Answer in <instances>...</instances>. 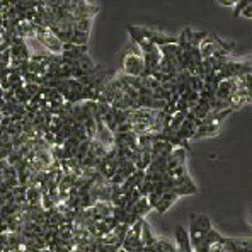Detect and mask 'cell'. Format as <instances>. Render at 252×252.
I'll list each match as a JSON object with an SVG mask.
<instances>
[{"mask_svg":"<svg viewBox=\"0 0 252 252\" xmlns=\"http://www.w3.org/2000/svg\"><path fill=\"white\" fill-rule=\"evenodd\" d=\"M189 242H191L192 252H208L210 246L221 239V233L215 230L211 225L210 217L203 213L189 215Z\"/></svg>","mask_w":252,"mask_h":252,"instance_id":"obj_1","label":"cell"},{"mask_svg":"<svg viewBox=\"0 0 252 252\" xmlns=\"http://www.w3.org/2000/svg\"><path fill=\"white\" fill-rule=\"evenodd\" d=\"M208 252H252V239H228L221 237L210 246Z\"/></svg>","mask_w":252,"mask_h":252,"instance_id":"obj_2","label":"cell"},{"mask_svg":"<svg viewBox=\"0 0 252 252\" xmlns=\"http://www.w3.org/2000/svg\"><path fill=\"white\" fill-rule=\"evenodd\" d=\"M34 32H36V39L39 41V44L51 55H62L63 51V43L53 32L50 31L48 28L44 26H36L34 24Z\"/></svg>","mask_w":252,"mask_h":252,"instance_id":"obj_3","label":"cell"},{"mask_svg":"<svg viewBox=\"0 0 252 252\" xmlns=\"http://www.w3.org/2000/svg\"><path fill=\"white\" fill-rule=\"evenodd\" d=\"M142 223L143 218H140L135 225L128 228L123 240V249L126 252H143V242H142Z\"/></svg>","mask_w":252,"mask_h":252,"instance_id":"obj_4","label":"cell"},{"mask_svg":"<svg viewBox=\"0 0 252 252\" xmlns=\"http://www.w3.org/2000/svg\"><path fill=\"white\" fill-rule=\"evenodd\" d=\"M145 72V62L143 55H133L126 51L123 57V73L129 77H142Z\"/></svg>","mask_w":252,"mask_h":252,"instance_id":"obj_5","label":"cell"},{"mask_svg":"<svg viewBox=\"0 0 252 252\" xmlns=\"http://www.w3.org/2000/svg\"><path fill=\"white\" fill-rule=\"evenodd\" d=\"M221 125L218 123H208V125H199L198 129H196L194 136H192V140H199V138H206V136H215L218 135V131H220Z\"/></svg>","mask_w":252,"mask_h":252,"instance_id":"obj_6","label":"cell"},{"mask_svg":"<svg viewBox=\"0 0 252 252\" xmlns=\"http://www.w3.org/2000/svg\"><path fill=\"white\" fill-rule=\"evenodd\" d=\"M177 198H179V196H177L174 191H165L164 194L160 196V201H158V205L155 206V210H157L160 215L165 213V211H167L170 206H172L174 203L177 201Z\"/></svg>","mask_w":252,"mask_h":252,"instance_id":"obj_7","label":"cell"},{"mask_svg":"<svg viewBox=\"0 0 252 252\" xmlns=\"http://www.w3.org/2000/svg\"><path fill=\"white\" fill-rule=\"evenodd\" d=\"M41 191L34 186H28L26 189V203L29 206H41Z\"/></svg>","mask_w":252,"mask_h":252,"instance_id":"obj_8","label":"cell"},{"mask_svg":"<svg viewBox=\"0 0 252 252\" xmlns=\"http://www.w3.org/2000/svg\"><path fill=\"white\" fill-rule=\"evenodd\" d=\"M150 210L152 208H150V205H148V199L147 198H140L138 201L135 203V206H133L129 211H133V213H135L138 218H143Z\"/></svg>","mask_w":252,"mask_h":252,"instance_id":"obj_9","label":"cell"},{"mask_svg":"<svg viewBox=\"0 0 252 252\" xmlns=\"http://www.w3.org/2000/svg\"><path fill=\"white\" fill-rule=\"evenodd\" d=\"M72 44H75V46H87L89 43V32H84V31H77V29H73L72 36H70V41Z\"/></svg>","mask_w":252,"mask_h":252,"instance_id":"obj_10","label":"cell"},{"mask_svg":"<svg viewBox=\"0 0 252 252\" xmlns=\"http://www.w3.org/2000/svg\"><path fill=\"white\" fill-rule=\"evenodd\" d=\"M91 26H92V19H89V17H79V19H73V29H77V31L91 32Z\"/></svg>","mask_w":252,"mask_h":252,"instance_id":"obj_11","label":"cell"},{"mask_svg":"<svg viewBox=\"0 0 252 252\" xmlns=\"http://www.w3.org/2000/svg\"><path fill=\"white\" fill-rule=\"evenodd\" d=\"M89 145H91V140H84V142H80L79 148H77V154H75V158L79 162H82L85 157H87L89 154Z\"/></svg>","mask_w":252,"mask_h":252,"instance_id":"obj_12","label":"cell"},{"mask_svg":"<svg viewBox=\"0 0 252 252\" xmlns=\"http://www.w3.org/2000/svg\"><path fill=\"white\" fill-rule=\"evenodd\" d=\"M24 91L29 94V97H34V95H38L39 91H41V85L39 84H24Z\"/></svg>","mask_w":252,"mask_h":252,"instance_id":"obj_13","label":"cell"},{"mask_svg":"<svg viewBox=\"0 0 252 252\" xmlns=\"http://www.w3.org/2000/svg\"><path fill=\"white\" fill-rule=\"evenodd\" d=\"M7 247V233H0V252H3Z\"/></svg>","mask_w":252,"mask_h":252,"instance_id":"obj_14","label":"cell"},{"mask_svg":"<svg viewBox=\"0 0 252 252\" xmlns=\"http://www.w3.org/2000/svg\"><path fill=\"white\" fill-rule=\"evenodd\" d=\"M218 2H220L221 5H225V7H235L240 0H218Z\"/></svg>","mask_w":252,"mask_h":252,"instance_id":"obj_15","label":"cell"}]
</instances>
